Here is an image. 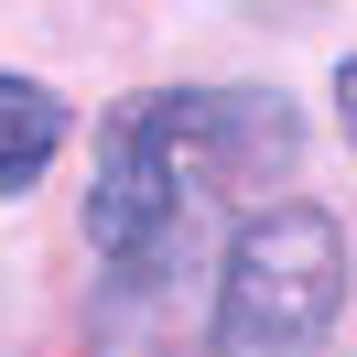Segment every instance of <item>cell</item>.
I'll list each match as a JSON object with an SVG mask.
<instances>
[{
  "label": "cell",
  "instance_id": "3",
  "mask_svg": "<svg viewBox=\"0 0 357 357\" xmlns=\"http://www.w3.org/2000/svg\"><path fill=\"white\" fill-rule=\"evenodd\" d=\"M54 152H66V98L33 76H0V195H22Z\"/></svg>",
  "mask_w": 357,
  "mask_h": 357
},
{
  "label": "cell",
  "instance_id": "1",
  "mask_svg": "<svg viewBox=\"0 0 357 357\" xmlns=\"http://www.w3.org/2000/svg\"><path fill=\"white\" fill-rule=\"evenodd\" d=\"M347 303V227L325 206H260L217 271V357H314Z\"/></svg>",
  "mask_w": 357,
  "mask_h": 357
},
{
  "label": "cell",
  "instance_id": "4",
  "mask_svg": "<svg viewBox=\"0 0 357 357\" xmlns=\"http://www.w3.org/2000/svg\"><path fill=\"white\" fill-rule=\"evenodd\" d=\"M335 109H347V141H357V54L335 66Z\"/></svg>",
  "mask_w": 357,
  "mask_h": 357
},
{
  "label": "cell",
  "instance_id": "2",
  "mask_svg": "<svg viewBox=\"0 0 357 357\" xmlns=\"http://www.w3.org/2000/svg\"><path fill=\"white\" fill-rule=\"evenodd\" d=\"M206 174V119L195 98H119L98 119V174H87V249L109 271H141L184 238V206Z\"/></svg>",
  "mask_w": 357,
  "mask_h": 357
}]
</instances>
